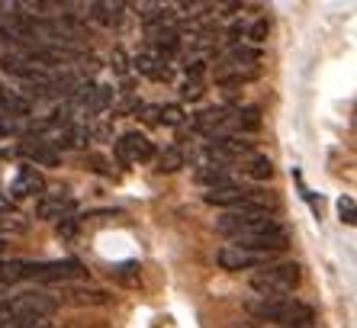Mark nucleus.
I'll return each instance as SVG.
<instances>
[{
	"label": "nucleus",
	"mask_w": 357,
	"mask_h": 328,
	"mask_svg": "<svg viewBox=\"0 0 357 328\" xmlns=\"http://www.w3.org/2000/svg\"><path fill=\"white\" fill-rule=\"evenodd\" d=\"M109 277L116 280V283H123V287H139L142 283V274H139V264L135 261H123V264H116V267H109Z\"/></svg>",
	"instance_id": "a211bd4d"
},
{
	"label": "nucleus",
	"mask_w": 357,
	"mask_h": 328,
	"mask_svg": "<svg viewBox=\"0 0 357 328\" xmlns=\"http://www.w3.org/2000/svg\"><path fill=\"white\" fill-rule=\"evenodd\" d=\"M75 232H77V219H75V216H68V219L59 222V235L61 238H71Z\"/></svg>",
	"instance_id": "a878e982"
},
{
	"label": "nucleus",
	"mask_w": 357,
	"mask_h": 328,
	"mask_svg": "<svg viewBox=\"0 0 357 328\" xmlns=\"http://www.w3.org/2000/svg\"><path fill=\"white\" fill-rule=\"evenodd\" d=\"M197 181L203 184L206 190L232 187V181H229V171H225L222 164H216V161H209V164H203V167H197Z\"/></svg>",
	"instance_id": "4468645a"
},
{
	"label": "nucleus",
	"mask_w": 357,
	"mask_h": 328,
	"mask_svg": "<svg viewBox=\"0 0 357 328\" xmlns=\"http://www.w3.org/2000/svg\"><path fill=\"white\" fill-rule=\"evenodd\" d=\"M299 283V264L283 261V264H264L255 277H251V290L264 299H277L287 296Z\"/></svg>",
	"instance_id": "7ed1b4c3"
},
{
	"label": "nucleus",
	"mask_w": 357,
	"mask_h": 328,
	"mask_svg": "<svg viewBox=\"0 0 357 328\" xmlns=\"http://www.w3.org/2000/svg\"><path fill=\"white\" fill-rule=\"evenodd\" d=\"M77 277H84V264L75 261V258H65V261H39V264L26 261V280L59 283V280H77Z\"/></svg>",
	"instance_id": "0eeeda50"
},
{
	"label": "nucleus",
	"mask_w": 357,
	"mask_h": 328,
	"mask_svg": "<svg viewBox=\"0 0 357 328\" xmlns=\"http://www.w3.org/2000/svg\"><path fill=\"white\" fill-rule=\"evenodd\" d=\"M7 312L10 319L17 322V325H33V322H42L49 319L52 312H55V299L49 293H42V290H33V293H20L13 299H7Z\"/></svg>",
	"instance_id": "20e7f679"
},
{
	"label": "nucleus",
	"mask_w": 357,
	"mask_h": 328,
	"mask_svg": "<svg viewBox=\"0 0 357 328\" xmlns=\"http://www.w3.org/2000/svg\"><path fill=\"white\" fill-rule=\"evenodd\" d=\"M203 97V81H193V77H187L181 87V100H199Z\"/></svg>",
	"instance_id": "b1692460"
},
{
	"label": "nucleus",
	"mask_w": 357,
	"mask_h": 328,
	"mask_svg": "<svg viewBox=\"0 0 357 328\" xmlns=\"http://www.w3.org/2000/svg\"><path fill=\"white\" fill-rule=\"evenodd\" d=\"M213 74H216L219 84L255 81V77L261 74V52L255 49V45H241V42H235V45H229V52L216 61Z\"/></svg>",
	"instance_id": "f03ea898"
},
{
	"label": "nucleus",
	"mask_w": 357,
	"mask_h": 328,
	"mask_svg": "<svg viewBox=\"0 0 357 328\" xmlns=\"http://www.w3.org/2000/svg\"><path fill=\"white\" fill-rule=\"evenodd\" d=\"M267 33H271V23H267V20H255L251 26H245V36H248L255 45H261V42L267 39Z\"/></svg>",
	"instance_id": "5701e85b"
},
{
	"label": "nucleus",
	"mask_w": 357,
	"mask_h": 328,
	"mask_svg": "<svg viewBox=\"0 0 357 328\" xmlns=\"http://www.w3.org/2000/svg\"><path fill=\"white\" fill-rule=\"evenodd\" d=\"M26 280V261H3L0 258V283H20Z\"/></svg>",
	"instance_id": "aec40b11"
},
{
	"label": "nucleus",
	"mask_w": 357,
	"mask_h": 328,
	"mask_svg": "<svg viewBox=\"0 0 357 328\" xmlns=\"http://www.w3.org/2000/svg\"><path fill=\"white\" fill-rule=\"evenodd\" d=\"M23 328H55V325H52L49 319H42V322H33V325H23Z\"/></svg>",
	"instance_id": "7c9ffc66"
},
{
	"label": "nucleus",
	"mask_w": 357,
	"mask_h": 328,
	"mask_svg": "<svg viewBox=\"0 0 357 328\" xmlns=\"http://www.w3.org/2000/svg\"><path fill=\"white\" fill-rule=\"evenodd\" d=\"M132 68L139 74H145L149 81H171V65H167V52L155 49V45H145L139 55L132 58Z\"/></svg>",
	"instance_id": "1a4fd4ad"
},
{
	"label": "nucleus",
	"mask_w": 357,
	"mask_h": 328,
	"mask_svg": "<svg viewBox=\"0 0 357 328\" xmlns=\"http://www.w3.org/2000/svg\"><path fill=\"white\" fill-rule=\"evenodd\" d=\"M91 164H93V171H97V174H109V167H107V161H103V158L91 155Z\"/></svg>",
	"instance_id": "c756f323"
},
{
	"label": "nucleus",
	"mask_w": 357,
	"mask_h": 328,
	"mask_svg": "<svg viewBox=\"0 0 357 328\" xmlns=\"http://www.w3.org/2000/svg\"><path fill=\"white\" fill-rule=\"evenodd\" d=\"M232 129H238V132L261 129V110L258 107H238L232 113Z\"/></svg>",
	"instance_id": "f3484780"
},
{
	"label": "nucleus",
	"mask_w": 357,
	"mask_h": 328,
	"mask_svg": "<svg viewBox=\"0 0 357 328\" xmlns=\"http://www.w3.org/2000/svg\"><path fill=\"white\" fill-rule=\"evenodd\" d=\"M113 155H116L119 164L132 167V164L151 161V158H155V145H151L149 135H142V132H123V135L113 142Z\"/></svg>",
	"instance_id": "6e6552de"
},
{
	"label": "nucleus",
	"mask_w": 357,
	"mask_h": 328,
	"mask_svg": "<svg viewBox=\"0 0 357 328\" xmlns=\"http://www.w3.org/2000/svg\"><path fill=\"white\" fill-rule=\"evenodd\" d=\"M245 309L261 322H277L283 328H309L316 322V309L309 303H299L290 296H277V299H264V296H255L245 303Z\"/></svg>",
	"instance_id": "f257e3e1"
},
{
	"label": "nucleus",
	"mask_w": 357,
	"mask_h": 328,
	"mask_svg": "<svg viewBox=\"0 0 357 328\" xmlns=\"http://www.w3.org/2000/svg\"><path fill=\"white\" fill-rule=\"evenodd\" d=\"M187 164V155H183L181 145H167L158 158H155V171L158 174H177Z\"/></svg>",
	"instance_id": "2eb2a0df"
},
{
	"label": "nucleus",
	"mask_w": 357,
	"mask_h": 328,
	"mask_svg": "<svg viewBox=\"0 0 357 328\" xmlns=\"http://www.w3.org/2000/svg\"><path fill=\"white\" fill-rule=\"evenodd\" d=\"M87 17H93L97 23H103V26H116L119 20H123V10H126V3H87Z\"/></svg>",
	"instance_id": "dca6fc26"
},
{
	"label": "nucleus",
	"mask_w": 357,
	"mask_h": 328,
	"mask_svg": "<svg viewBox=\"0 0 357 328\" xmlns=\"http://www.w3.org/2000/svg\"><path fill=\"white\" fill-rule=\"evenodd\" d=\"M216 264L222 271H255V267H264L267 264V255H251L245 248L222 245L216 251Z\"/></svg>",
	"instance_id": "9b49d317"
},
{
	"label": "nucleus",
	"mask_w": 357,
	"mask_h": 328,
	"mask_svg": "<svg viewBox=\"0 0 357 328\" xmlns=\"http://www.w3.org/2000/svg\"><path fill=\"white\" fill-rule=\"evenodd\" d=\"M36 193H45V177H42L39 167L33 164H23L17 171V177L10 181V197L13 200H26V197H36Z\"/></svg>",
	"instance_id": "f8f14e48"
},
{
	"label": "nucleus",
	"mask_w": 357,
	"mask_h": 328,
	"mask_svg": "<svg viewBox=\"0 0 357 328\" xmlns=\"http://www.w3.org/2000/svg\"><path fill=\"white\" fill-rule=\"evenodd\" d=\"M113 68H116V74H129V58H126L123 49L113 52Z\"/></svg>",
	"instance_id": "bb28decb"
},
{
	"label": "nucleus",
	"mask_w": 357,
	"mask_h": 328,
	"mask_svg": "<svg viewBox=\"0 0 357 328\" xmlns=\"http://www.w3.org/2000/svg\"><path fill=\"white\" fill-rule=\"evenodd\" d=\"M232 245L245 248V251H251V255H274V251H283V248L290 245V235H287V229H283L280 222H271V225L251 232V235L235 238Z\"/></svg>",
	"instance_id": "423d86ee"
},
{
	"label": "nucleus",
	"mask_w": 357,
	"mask_h": 328,
	"mask_svg": "<svg viewBox=\"0 0 357 328\" xmlns=\"http://www.w3.org/2000/svg\"><path fill=\"white\" fill-rule=\"evenodd\" d=\"M183 107H177V103H165V107H158V126H181L183 123Z\"/></svg>",
	"instance_id": "412c9836"
},
{
	"label": "nucleus",
	"mask_w": 357,
	"mask_h": 328,
	"mask_svg": "<svg viewBox=\"0 0 357 328\" xmlns=\"http://www.w3.org/2000/svg\"><path fill=\"white\" fill-rule=\"evenodd\" d=\"M248 177H255V181H271V177H274V161L267 155H251Z\"/></svg>",
	"instance_id": "6ab92c4d"
},
{
	"label": "nucleus",
	"mask_w": 357,
	"mask_h": 328,
	"mask_svg": "<svg viewBox=\"0 0 357 328\" xmlns=\"http://www.w3.org/2000/svg\"><path fill=\"white\" fill-rule=\"evenodd\" d=\"M271 222H277V219H271V216L261 213V209H229V213H222L216 219V232L219 235H229L235 241V238H241V235H251V232L264 229Z\"/></svg>",
	"instance_id": "39448f33"
},
{
	"label": "nucleus",
	"mask_w": 357,
	"mask_h": 328,
	"mask_svg": "<svg viewBox=\"0 0 357 328\" xmlns=\"http://www.w3.org/2000/svg\"><path fill=\"white\" fill-rule=\"evenodd\" d=\"M142 119L149 126H158V107H142Z\"/></svg>",
	"instance_id": "cd10ccee"
},
{
	"label": "nucleus",
	"mask_w": 357,
	"mask_h": 328,
	"mask_svg": "<svg viewBox=\"0 0 357 328\" xmlns=\"http://www.w3.org/2000/svg\"><path fill=\"white\" fill-rule=\"evenodd\" d=\"M20 151H23L29 161H36V167H55V164L61 161V151L55 145H49L42 135H26Z\"/></svg>",
	"instance_id": "ddd939ff"
},
{
	"label": "nucleus",
	"mask_w": 357,
	"mask_h": 328,
	"mask_svg": "<svg viewBox=\"0 0 357 328\" xmlns=\"http://www.w3.org/2000/svg\"><path fill=\"white\" fill-rule=\"evenodd\" d=\"M338 216H341V222H344V225H354V200L351 197H341L338 200Z\"/></svg>",
	"instance_id": "393cba45"
},
{
	"label": "nucleus",
	"mask_w": 357,
	"mask_h": 328,
	"mask_svg": "<svg viewBox=\"0 0 357 328\" xmlns=\"http://www.w3.org/2000/svg\"><path fill=\"white\" fill-rule=\"evenodd\" d=\"M75 303H87V306H103L109 303V296L103 293V290H75Z\"/></svg>",
	"instance_id": "4be33fe9"
},
{
	"label": "nucleus",
	"mask_w": 357,
	"mask_h": 328,
	"mask_svg": "<svg viewBox=\"0 0 357 328\" xmlns=\"http://www.w3.org/2000/svg\"><path fill=\"white\" fill-rule=\"evenodd\" d=\"M0 328H23V325H17V322L10 319V312H7L3 303H0Z\"/></svg>",
	"instance_id": "c85d7f7f"
},
{
	"label": "nucleus",
	"mask_w": 357,
	"mask_h": 328,
	"mask_svg": "<svg viewBox=\"0 0 357 328\" xmlns=\"http://www.w3.org/2000/svg\"><path fill=\"white\" fill-rule=\"evenodd\" d=\"M36 213L39 219L49 222H61L68 216H75V197L68 190H52V193H42L39 203H36Z\"/></svg>",
	"instance_id": "9d476101"
}]
</instances>
